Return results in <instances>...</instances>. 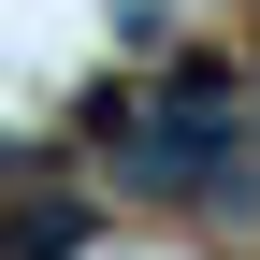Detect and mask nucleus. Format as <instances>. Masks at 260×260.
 Wrapping results in <instances>:
<instances>
[{"label":"nucleus","mask_w":260,"mask_h":260,"mask_svg":"<svg viewBox=\"0 0 260 260\" xmlns=\"http://www.w3.org/2000/svg\"><path fill=\"white\" fill-rule=\"evenodd\" d=\"M0 260H15V217H0Z\"/></svg>","instance_id":"1"}]
</instances>
